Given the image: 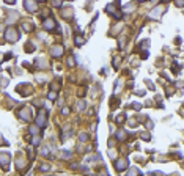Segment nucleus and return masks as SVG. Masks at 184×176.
Masks as SVG:
<instances>
[{
  "label": "nucleus",
  "instance_id": "obj_1",
  "mask_svg": "<svg viewBox=\"0 0 184 176\" xmlns=\"http://www.w3.org/2000/svg\"><path fill=\"white\" fill-rule=\"evenodd\" d=\"M44 27H46L47 30L52 29V27H54V21H46V22H44Z\"/></svg>",
  "mask_w": 184,
  "mask_h": 176
},
{
  "label": "nucleus",
  "instance_id": "obj_2",
  "mask_svg": "<svg viewBox=\"0 0 184 176\" xmlns=\"http://www.w3.org/2000/svg\"><path fill=\"white\" fill-rule=\"evenodd\" d=\"M38 124H44V117H43V115H40V118H38ZM41 128H43V126H41Z\"/></svg>",
  "mask_w": 184,
  "mask_h": 176
}]
</instances>
